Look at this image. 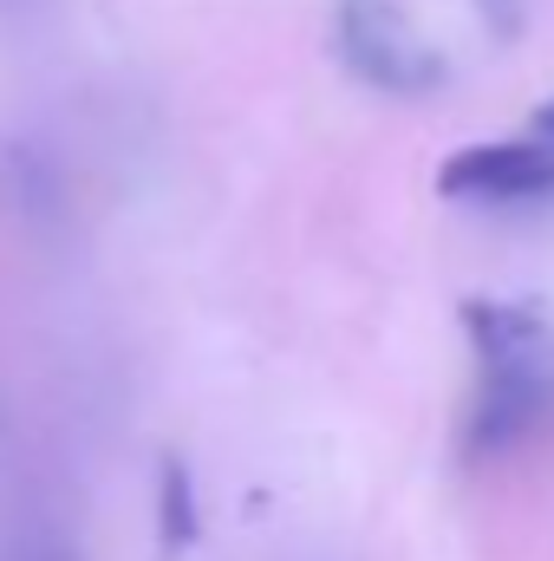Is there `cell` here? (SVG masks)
I'll use <instances>...</instances> for the list:
<instances>
[{
    "label": "cell",
    "mask_w": 554,
    "mask_h": 561,
    "mask_svg": "<svg viewBox=\"0 0 554 561\" xmlns=\"http://www.w3.org/2000/svg\"><path fill=\"white\" fill-rule=\"evenodd\" d=\"M46 561H72V556H66V549H59V542H53V549H46Z\"/></svg>",
    "instance_id": "obj_6"
},
{
    "label": "cell",
    "mask_w": 554,
    "mask_h": 561,
    "mask_svg": "<svg viewBox=\"0 0 554 561\" xmlns=\"http://www.w3.org/2000/svg\"><path fill=\"white\" fill-rule=\"evenodd\" d=\"M333 46H339L346 72L366 92H385V99H430L450 79L443 53L417 33L392 0H339Z\"/></svg>",
    "instance_id": "obj_1"
},
{
    "label": "cell",
    "mask_w": 554,
    "mask_h": 561,
    "mask_svg": "<svg viewBox=\"0 0 554 561\" xmlns=\"http://www.w3.org/2000/svg\"><path fill=\"white\" fill-rule=\"evenodd\" d=\"M437 196L443 203H542L554 196V138H489L457 144L437 163Z\"/></svg>",
    "instance_id": "obj_2"
},
{
    "label": "cell",
    "mask_w": 554,
    "mask_h": 561,
    "mask_svg": "<svg viewBox=\"0 0 554 561\" xmlns=\"http://www.w3.org/2000/svg\"><path fill=\"white\" fill-rule=\"evenodd\" d=\"M203 536V510H196V477L183 457H163L157 463V542L163 556H189Z\"/></svg>",
    "instance_id": "obj_4"
},
{
    "label": "cell",
    "mask_w": 554,
    "mask_h": 561,
    "mask_svg": "<svg viewBox=\"0 0 554 561\" xmlns=\"http://www.w3.org/2000/svg\"><path fill=\"white\" fill-rule=\"evenodd\" d=\"M529 131H535V138H554V105H542V112L529 118Z\"/></svg>",
    "instance_id": "obj_5"
},
{
    "label": "cell",
    "mask_w": 554,
    "mask_h": 561,
    "mask_svg": "<svg viewBox=\"0 0 554 561\" xmlns=\"http://www.w3.org/2000/svg\"><path fill=\"white\" fill-rule=\"evenodd\" d=\"M549 399H554L549 359H496V366H483V386L470 399L463 444L470 450H509L516 437H529L542 424Z\"/></svg>",
    "instance_id": "obj_3"
}]
</instances>
